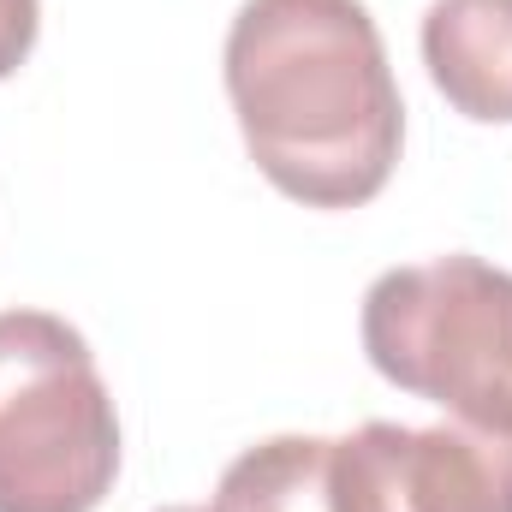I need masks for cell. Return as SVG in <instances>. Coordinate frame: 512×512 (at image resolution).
Returning <instances> with one entry per match:
<instances>
[{"label": "cell", "instance_id": "6da1fadb", "mask_svg": "<svg viewBox=\"0 0 512 512\" xmlns=\"http://www.w3.org/2000/svg\"><path fill=\"white\" fill-rule=\"evenodd\" d=\"M221 78L256 173L304 209L382 197L405 102L364 0H245L227 24Z\"/></svg>", "mask_w": 512, "mask_h": 512}, {"label": "cell", "instance_id": "7a4b0ae2", "mask_svg": "<svg viewBox=\"0 0 512 512\" xmlns=\"http://www.w3.org/2000/svg\"><path fill=\"white\" fill-rule=\"evenodd\" d=\"M364 358L459 423L512 429V274L471 251L405 262L364 292Z\"/></svg>", "mask_w": 512, "mask_h": 512}, {"label": "cell", "instance_id": "3957f363", "mask_svg": "<svg viewBox=\"0 0 512 512\" xmlns=\"http://www.w3.org/2000/svg\"><path fill=\"white\" fill-rule=\"evenodd\" d=\"M120 411L90 340L54 310H0V512H96Z\"/></svg>", "mask_w": 512, "mask_h": 512}, {"label": "cell", "instance_id": "277c9868", "mask_svg": "<svg viewBox=\"0 0 512 512\" xmlns=\"http://www.w3.org/2000/svg\"><path fill=\"white\" fill-rule=\"evenodd\" d=\"M340 512H512V429L364 423L334 435Z\"/></svg>", "mask_w": 512, "mask_h": 512}, {"label": "cell", "instance_id": "5b68a950", "mask_svg": "<svg viewBox=\"0 0 512 512\" xmlns=\"http://www.w3.org/2000/svg\"><path fill=\"white\" fill-rule=\"evenodd\" d=\"M417 42L453 114L512 126V0H429Z\"/></svg>", "mask_w": 512, "mask_h": 512}, {"label": "cell", "instance_id": "8992f818", "mask_svg": "<svg viewBox=\"0 0 512 512\" xmlns=\"http://www.w3.org/2000/svg\"><path fill=\"white\" fill-rule=\"evenodd\" d=\"M209 512H340L334 435H268L245 447L221 471Z\"/></svg>", "mask_w": 512, "mask_h": 512}, {"label": "cell", "instance_id": "52a82bcc", "mask_svg": "<svg viewBox=\"0 0 512 512\" xmlns=\"http://www.w3.org/2000/svg\"><path fill=\"white\" fill-rule=\"evenodd\" d=\"M42 36V0H0V78H12Z\"/></svg>", "mask_w": 512, "mask_h": 512}, {"label": "cell", "instance_id": "ba28073f", "mask_svg": "<svg viewBox=\"0 0 512 512\" xmlns=\"http://www.w3.org/2000/svg\"><path fill=\"white\" fill-rule=\"evenodd\" d=\"M161 512H209V507H161Z\"/></svg>", "mask_w": 512, "mask_h": 512}]
</instances>
